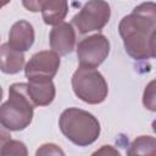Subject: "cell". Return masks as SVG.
<instances>
[{
  "label": "cell",
  "instance_id": "16",
  "mask_svg": "<svg viewBox=\"0 0 156 156\" xmlns=\"http://www.w3.org/2000/svg\"><path fill=\"white\" fill-rule=\"evenodd\" d=\"M35 155H65V151L62 149H60L57 145L49 143V144H43L37 151Z\"/></svg>",
  "mask_w": 156,
  "mask_h": 156
},
{
  "label": "cell",
  "instance_id": "9",
  "mask_svg": "<svg viewBox=\"0 0 156 156\" xmlns=\"http://www.w3.org/2000/svg\"><path fill=\"white\" fill-rule=\"evenodd\" d=\"M50 48L58 55H68L73 51L76 45V33L71 23L61 22L50 32Z\"/></svg>",
  "mask_w": 156,
  "mask_h": 156
},
{
  "label": "cell",
  "instance_id": "20",
  "mask_svg": "<svg viewBox=\"0 0 156 156\" xmlns=\"http://www.w3.org/2000/svg\"><path fill=\"white\" fill-rule=\"evenodd\" d=\"M1 99H2V88L0 87V101H1Z\"/></svg>",
  "mask_w": 156,
  "mask_h": 156
},
{
  "label": "cell",
  "instance_id": "21",
  "mask_svg": "<svg viewBox=\"0 0 156 156\" xmlns=\"http://www.w3.org/2000/svg\"><path fill=\"white\" fill-rule=\"evenodd\" d=\"M1 7H2V5H1V4H0V9H1Z\"/></svg>",
  "mask_w": 156,
  "mask_h": 156
},
{
  "label": "cell",
  "instance_id": "12",
  "mask_svg": "<svg viewBox=\"0 0 156 156\" xmlns=\"http://www.w3.org/2000/svg\"><path fill=\"white\" fill-rule=\"evenodd\" d=\"M24 66V55L13 49L9 43L0 46V71L6 74H16Z\"/></svg>",
  "mask_w": 156,
  "mask_h": 156
},
{
  "label": "cell",
  "instance_id": "1",
  "mask_svg": "<svg viewBox=\"0 0 156 156\" xmlns=\"http://www.w3.org/2000/svg\"><path fill=\"white\" fill-rule=\"evenodd\" d=\"M118 32L123 40L126 52L134 60L154 58L155 32H156V6L152 1L143 2L134 7L132 13L124 16Z\"/></svg>",
  "mask_w": 156,
  "mask_h": 156
},
{
  "label": "cell",
  "instance_id": "2",
  "mask_svg": "<svg viewBox=\"0 0 156 156\" xmlns=\"http://www.w3.org/2000/svg\"><path fill=\"white\" fill-rule=\"evenodd\" d=\"M34 107L27 83H13L9 89L7 101L0 106V124L9 130H23L33 119Z\"/></svg>",
  "mask_w": 156,
  "mask_h": 156
},
{
  "label": "cell",
  "instance_id": "11",
  "mask_svg": "<svg viewBox=\"0 0 156 156\" xmlns=\"http://www.w3.org/2000/svg\"><path fill=\"white\" fill-rule=\"evenodd\" d=\"M27 91L35 107L50 105L56 94L52 80H28Z\"/></svg>",
  "mask_w": 156,
  "mask_h": 156
},
{
  "label": "cell",
  "instance_id": "4",
  "mask_svg": "<svg viewBox=\"0 0 156 156\" xmlns=\"http://www.w3.org/2000/svg\"><path fill=\"white\" fill-rule=\"evenodd\" d=\"M72 89L84 102L96 105L107 98L108 87L104 76L95 68L79 66L72 76Z\"/></svg>",
  "mask_w": 156,
  "mask_h": 156
},
{
  "label": "cell",
  "instance_id": "5",
  "mask_svg": "<svg viewBox=\"0 0 156 156\" xmlns=\"http://www.w3.org/2000/svg\"><path fill=\"white\" fill-rule=\"evenodd\" d=\"M111 17V7L105 0H89L73 16L72 24L80 34L102 29Z\"/></svg>",
  "mask_w": 156,
  "mask_h": 156
},
{
  "label": "cell",
  "instance_id": "15",
  "mask_svg": "<svg viewBox=\"0 0 156 156\" xmlns=\"http://www.w3.org/2000/svg\"><path fill=\"white\" fill-rule=\"evenodd\" d=\"M143 104L150 111L156 110V105H155V80H151L147 84V87L145 88L144 95H143Z\"/></svg>",
  "mask_w": 156,
  "mask_h": 156
},
{
  "label": "cell",
  "instance_id": "10",
  "mask_svg": "<svg viewBox=\"0 0 156 156\" xmlns=\"http://www.w3.org/2000/svg\"><path fill=\"white\" fill-rule=\"evenodd\" d=\"M35 39V33L33 26L24 20H20L15 22L9 33V44L18 50V51H27L30 49Z\"/></svg>",
  "mask_w": 156,
  "mask_h": 156
},
{
  "label": "cell",
  "instance_id": "3",
  "mask_svg": "<svg viewBox=\"0 0 156 156\" xmlns=\"http://www.w3.org/2000/svg\"><path fill=\"white\" fill-rule=\"evenodd\" d=\"M62 134L78 146L91 145L100 135L98 118L88 111L77 107L66 108L58 119Z\"/></svg>",
  "mask_w": 156,
  "mask_h": 156
},
{
  "label": "cell",
  "instance_id": "6",
  "mask_svg": "<svg viewBox=\"0 0 156 156\" xmlns=\"http://www.w3.org/2000/svg\"><path fill=\"white\" fill-rule=\"evenodd\" d=\"M110 54V41L100 33L80 40L77 45V57L80 66L96 68Z\"/></svg>",
  "mask_w": 156,
  "mask_h": 156
},
{
  "label": "cell",
  "instance_id": "17",
  "mask_svg": "<svg viewBox=\"0 0 156 156\" xmlns=\"http://www.w3.org/2000/svg\"><path fill=\"white\" fill-rule=\"evenodd\" d=\"M11 139V134L9 132V129H6L4 126L0 124V155H1V151H2V147L4 145Z\"/></svg>",
  "mask_w": 156,
  "mask_h": 156
},
{
  "label": "cell",
  "instance_id": "18",
  "mask_svg": "<svg viewBox=\"0 0 156 156\" xmlns=\"http://www.w3.org/2000/svg\"><path fill=\"white\" fill-rule=\"evenodd\" d=\"M105 154H110V155H119V152L117 151V150H115V149H112V146H110V145H104L100 150H98V151H95L94 152V155H105Z\"/></svg>",
  "mask_w": 156,
  "mask_h": 156
},
{
  "label": "cell",
  "instance_id": "13",
  "mask_svg": "<svg viewBox=\"0 0 156 156\" xmlns=\"http://www.w3.org/2000/svg\"><path fill=\"white\" fill-rule=\"evenodd\" d=\"M156 139L150 135H140L133 140L127 154L128 155H155Z\"/></svg>",
  "mask_w": 156,
  "mask_h": 156
},
{
  "label": "cell",
  "instance_id": "8",
  "mask_svg": "<svg viewBox=\"0 0 156 156\" xmlns=\"http://www.w3.org/2000/svg\"><path fill=\"white\" fill-rule=\"evenodd\" d=\"M22 5L30 12H41L46 24L61 23L68 12V0H22Z\"/></svg>",
  "mask_w": 156,
  "mask_h": 156
},
{
  "label": "cell",
  "instance_id": "14",
  "mask_svg": "<svg viewBox=\"0 0 156 156\" xmlns=\"http://www.w3.org/2000/svg\"><path fill=\"white\" fill-rule=\"evenodd\" d=\"M28 154L27 147L24 143L20 140H12L10 139L2 147L1 155L2 156H9V155H15V156H26Z\"/></svg>",
  "mask_w": 156,
  "mask_h": 156
},
{
  "label": "cell",
  "instance_id": "19",
  "mask_svg": "<svg viewBox=\"0 0 156 156\" xmlns=\"http://www.w3.org/2000/svg\"><path fill=\"white\" fill-rule=\"evenodd\" d=\"M10 1H11V0H0V4H1L2 6H5V5H7Z\"/></svg>",
  "mask_w": 156,
  "mask_h": 156
},
{
  "label": "cell",
  "instance_id": "7",
  "mask_svg": "<svg viewBox=\"0 0 156 156\" xmlns=\"http://www.w3.org/2000/svg\"><path fill=\"white\" fill-rule=\"evenodd\" d=\"M60 67V55L55 51H39L34 54L24 67L28 80H52Z\"/></svg>",
  "mask_w": 156,
  "mask_h": 156
}]
</instances>
